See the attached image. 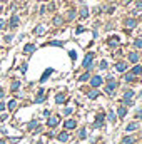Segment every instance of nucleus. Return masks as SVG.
Wrapping results in <instances>:
<instances>
[{
	"label": "nucleus",
	"instance_id": "nucleus-27",
	"mask_svg": "<svg viewBox=\"0 0 142 144\" xmlns=\"http://www.w3.org/2000/svg\"><path fill=\"white\" fill-rule=\"evenodd\" d=\"M134 45H136V49H141L142 47V39H137V40L134 42Z\"/></svg>",
	"mask_w": 142,
	"mask_h": 144
},
{
	"label": "nucleus",
	"instance_id": "nucleus-36",
	"mask_svg": "<svg viewBox=\"0 0 142 144\" xmlns=\"http://www.w3.org/2000/svg\"><path fill=\"white\" fill-rule=\"evenodd\" d=\"M82 32H85V29L84 27H77V34H82Z\"/></svg>",
	"mask_w": 142,
	"mask_h": 144
},
{
	"label": "nucleus",
	"instance_id": "nucleus-30",
	"mask_svg": "<svg viewBox=\"0 0 142 144\" xmlns=\"http://www.w3.org/2000/svg\"><path fill=\"white\" fill-rule=\"evenodd\" d=\"M19 87H20V82H19V80H15V82L12 84V91H15V89H19Z\"/></svg>",
	"mask_w": 142,
	"mask_h": 144
},
{
	"label": "nucleus",
	"instance_id": "nucleus-32",
	"mask_svg": "<svg viewBox=\"0 0 142 144\" xmlns=\"http://www.w3.org/2000/svg\"><path fill=\"white\" fill-rule=\"evenodd\" d=\"M89 77H90V75H89V74H82V75H80V77H79V80H87V79H89Z\"/></svg>",
	"mask_w": 142,
	"mask_h": 144
},
{
	"label": "nucleus",
	"instance_id": "nucleus-3",
	"mask_svg": "<svg viewBox=\"0 0 142 144\" xmlns=\"http://www.w3.org/2000/svg\"><path fill=\"white\" fill-rule=\"evenodd\" d=\"M115 87H117V84H115V82H114V80H112V79H110V82H109V84H107V87H105V92H107V94H112V92H114V89H115Z\"/></svg>",
	"mask_w": 142,
	"mask_h": 144
},
{
	"label": "nucleus",
	"instance_id": "nucleus-29",
	"mask_svg": "<svg viewBox=\"0 0 142 144\" xmlns=\"http://www.w3.org/2000/svg\"><path fill=\"white\" fill-rule=\"evenodd\" d=\"M67 17H69V20H72V19L75 17V10H69V13H67Z\"/></svg>",
	"mask_w": 142,
	"mask_h": 144
},
{
	"label": "nucleus",
	"instance_id": "nucleus-40",
	"mask_svg": "<svg viewBox=\"0 0 142 144\" xmlns=\"http://www.w3.org/2000/svg\"><path fill=\"white\" fill-rule=\"evenodd\" d=\"M3 97V91H2V87H0V99Z\"/></svg>",
	"mask_w": 142,
	"mask_h": 144
},
{
	"label": "nucleus",
	"instance_id": "nucleus-21",
	"mask_svg": "<svg viewBox=\"0 0 142 144\" xmlns=\"http://www.w3.org/2000/svg\"><path fill=\"white\" fill-rule=\"evenodd\" d=\"M132 143H134V137H130V136H127V137L122 139V144H132Z\"/></svg>",
	"mask_w": 142,
	"mask_h": 144
},
{
	"label": "nucleus",
	"instance_id": "nucleus-39",
	"mask_svg": "<svg viewBox=\"0 0 142 144\" xmlns=\"http://www.w3.org/2000/svg\"><path fill=\"white\" fill-rule=\"evenodd\" d=\"M3 109H5V104H3V102H0V111H3Z\"/></svg>",
	"mask_w": 142,
	"mask_h": 144
},
{
	"label": "nucleus",
	"instance_id": "nucleus-25",
	"mask_svg": "<svg viewBox=\"0 0 142 144\" xmlns=\"http://www.w3.org/2000/svg\"><path fill=\"white\" fill-rule=\"evenodd\" d=\"M132 96H134V92H132V91H125V94H124V99H130Z\"/></svg>",
	"mask_w": 142,
	"mask_h": 144
},
{
	"label": "nucleus",
	"instance_id": "nucleus-38",
	"mask_svg": "<svg viewBox=\"0 0 142 144\" xmlns=\"http://www.w3.org/2000/svg\"><path fill=\"white\" fill-rule=\"evenodd\" d=\"M64 112H65V114H70V112H72V107H67L65 111H64Z\"/></svg>",
	"mask_w": 142,
	"mask_h": 144
},
{
	"label": "nucleus",
	"instance_id": "nucleus-31",
	"mask_svg": "<svg viewBox=\"0 0 142 144\" xmlns=\"http://www.w3.org/2000/svg\"><path fill=\"white\" fill-rule=\"evenodd\" d=\"M49 45H57V47H60V45H62V42H60V40H54V42H50Z\"/></svg>",
	"mask_w": 142,
	"mask_h": 144
},
{
	"label": "nucleus",
	"instance_id": "nucleus-1",
	"mask_svg": "<svg viewBox=\"0 0 142 144\" xmlns=\"http://www.w3.org/2000/svg\"><path fill=\"white\" fill-rule=\"evenodd\" d=\"M92 60H94V54H92V52H89V54L85 55V59H84V62H82V67H85V69H89V67H90V64H92Z\"/></svg>",
	"mask_w": 142,
	"mask_h": 144
},
{
	"label": "nucleus",
	"instance_id": "nucleus-2",
	"mask_svg": "<svg viewBox=\"0 0 142 144\" xmlns=\"http://www.w3.org/2000/svg\"><path fill=\"white\" fill-rule=\"evenodd\" d=\"M90 84H92L94 87H99V85L102 84V77H100V75H95V77H92V79H90Z\"/></svg>",
	"mask_w": 142,
	"mask_h": 144
},
{
	"label": "nucleus",
	"instance_id": "nucleus-8",
	"mask_svg": "<svg viewBox=\"0 0 142 144\" xmlns=\"http://www.w3.org/2000/svg\"><path fill=\"white\" fill-rule=\"evenodd\" d=\"M47 124H49L50 127H54V126H57V124H59V117H57V116H52V117L49 119V122H47Z\"/></svg>",
	"mask_w": 142,
	"mask_h": 144
},
{
	"label": "nucleus",
	"instance_id": "nucleus-16",
	"mask_svg": "<svg viewBox=\"0 0 142 144\" xmlns=\"http://www.w3.org/2000/svg\"><path fill=\"white\" fill-rule=\"evenodd\" d=\"M35 34H37V35L45 34V27H43V25H37V27H35Z\"/></svg>",
	"mask_w": 142,
	"mask_h": 144
},
{
	"label": "nucleus",
	"instance_id": "nucleus-17",
	"mask_svg": "<svg viewBox=\"0 0 142 144\" xmlns=\"http://www.w3.org/2000/svg\"><path fill=\"white\" fill-rule=\"evenodd\" d=\"M17 25H19V17L13 15V17L10 19V27H17Z\"/></svg>",
	"mask_w": 142,
	"mask_h": 144
},
{
	"label": "nucleus",
	"instance_id": "nucleus-42",
	"mask_svg": "<svg viewBox=\"0 0 142 144\" xmlns=\"http://www.w3.org/2000/svg\"><path fill=\"white\" fill-rule=\"evenodd\" d=\"M0 10H2V5H0Z\"/></svg>",
	"mask_w": 142,
	"mask_h": 144
},
{
	"label": "nucleus",
	"instance_id": "nucleus-28",
	"mask_svg": "<svg viewBox=\"0 0 142 144\" xmlns=\"http://www.w3.org/2000/svg\"><path fill=\"white\" fill-rule=\"evenodd\" d=\"M79 137H80V139H85V137H87V132H85V129H82V131L79 132Z\"/></svg>",
	"mask_w": 142,
	"mask_h": 144
},
{
	"label": "nucleus",
	"instance_id": "nucleus-19",
	"mask_svg": "<svg viewBox=\"0 0 142 144\" xmlns=\"http://www.w3.org/2000/svg\"><path fill=\"white\" fill-rule=\"evenodd\" d=\"M55 102H57V104H62V102H65V96H64V94H57V97H55Z\"/></svg>",
	"mask_w": 142,
	"mask_h": 144
},
{
	"label": "nucleus",
	"instance_id": "nucleus-35",
	"mask_svg": "<svg viewBox=\"0 0 142 144\" xmlns=\"http://www.w3.org/2000/svg\"><path fill=\"white\" fill-rule=\"evenodd\" d=\"M136 7H137V10H142V0H139V2L136 3Z\"/></svg>",
	"mask_w": 142,
	"mask_h": 144
},
{
	"label": "nucleus",
	"instance_id": "nucleus-23",
	"mask_svg": "<svg viewBox=\"0 0 142 144\" xmlns=\"http://www.w3.org/2000/svg\"><path fill=\"white\" fill-rule=\"evenodd\" d=\"M62 17H54V25H62Z\"/></svg>",
	"mask_w": 142,
	"mask_h": 144
},
{
	"label": "nucleus",
	"instance_id": "nucleus-18",
	"mask_svg": "<svg viewBox=\"0 0 142 144\" xmlns=\"http://www.w3.org/2000/svg\"><path fill=\"white\" fill-rule=\"evenodd\" d=\"M97 97H99V91L97 89H94V91L89 92V99H97Z\"/></svg>",
	"mask_w": 142,
	"mask_h": 144
},
{
	"label": "nucleus",
	"instance_id": "nucleus-5",
	"mask_svg": "<svg viewBox=\"0 0 142 144\" xmlns=\"http://www.w3.org/2000/svg\"><path fill=\"white\" fill-rule=\"evenodd\" d=\"M104 117H105V116H104V114L100 112V114L97 116V122H95L94 126H95V127H102V124H104Z\"/></svg>",
	"mask_w": 142,
	"mask_h": 144
},
{
	"label": "nucleus",
	"instance_id": "nucleus-41",
	"mask_svg": "<svg viewBox=\"0 0 142 144\" xmlns=\"http://www.w3.org/2000/svg\"><path fill=\"white\" fill-rule=\"evenodd\" d=\"M0 144H5V143H3V141H0Z\"/></svg>",
	"mask_w": 142,
	"mask_h": 144
},
{
	"label": "nucleus",
	"instance_id": "nucleus-15",
	"mask_svg": "<svg viewBox=\"0 0 142 144\" xmlns=\"http://www.w3.org/2000/svg\"><path fill=\"white\" fill-rule=\"evenodd\" d=\"M115 69H117L119 72H124L125 69H127V65H125V62H119V64L115 65Z\"/></svg>",
	"mask_w": 142,
	"mask_h": 144
},
{
	"label": "nucleus",
	"instance_id": "nucleus-14",
	"mask_svg": "<svg viewBox=\"0 0 142 144\" xmlns=\"http://www.w3.org/2000/svg\"><path fill=\"white\" fill-rule=\"evenodd\" d=\"M141 72H142V67L139 65V64H136V65L132 67V74H134V75H139Z\"/></svg>",
	"mask_w": 142,
	"mask_h": 144
},
{
	"label": "nucleus",
	"instance_id": "nucleus-22",
	"mask_svg": "<svg viewBox=\"0 0 142 144\" xmlns=\"http://www.w3.org/2000/svg\"><path fill=\"white\" fill-rule=\"evenodd\" d=\"M136 129H137V122H130V124L127 126V131H129V132H130V131H136Z\"/></svg>",
	"mask_w": 142,
	"mask_h": 144
},
{
	"label": "nucleus",
	"instance_id": "nucleus-37",
	"mask_svg": "<svg viewBox=\"0 0 142 144\" xmlns=\"http://www.w3.org/2000/svg\"><path fill=\"white\" fill-rule=\"evenodd\" d=\"M109 119H110V121H112V122H114V121H115V116H114V112H110V114H109Z\"/></svg>",
	"mask_w": 142,
	"mask_h": 144
},
{
	"label": "nucleus",
	"instance_id": "nucleus-9",
	"mask_svg": "<svg viewBox=\"0 0 142 144\" xmlns=\"http://www.w3.org/2000/svg\"><path fill=\"white\" fill-rule=\"evenodd\" d=\"M136 24H137V20H136V19H127V20H125V27H129V29L136 27Z\"/></svg>",
	"mask_w": 142,
	"mask_h": 144
},
{
	"label": "nucleus",
	"instance_id": "nucleus-20",
	"mask_svg": "<svg viewBox=\"0 0 142 144\" xmlns=\"http://www.w3.org/2000/svg\"><path fill=\"white\" fill-rule=\"evenodd\" d=\"M117 114H119L120 117H124V116L127 114V109H125V107H122V106H120V107L117 109Z\"/></svg>",
	"mask_w": 142,
	"mask_h": 144
},
{
	"label": "nucleus",
	"instance_id": "nucleus-4",
	"mask_svg": "<svg viewBox=\"0 0 142 144\" xmlns=\"http://www.w3.org/2000/svg\"><path fill=\"white\" fill-rule=\"evenodd\" d=\"M139 59H141V57H139V54H137V52H130V54H129V60H130V62L137 64V62H139Z\"/></svg>",
	"mask_w": 142,
	"mask_h": 144
},
{
	"label": "nucleus",
	"instance_id": "nucleus-13",
	"mask_svg": "<svg viewBox=\"0 0 142 144\" xmlns=\"http://www.w3.org/2000/svg\"><path fill=\"white\" fill-rule=\"evenodd\" d=\"M59 141H60V143L69 141V134H67V132H60V134H59Z\"/></svg>",
	"mask_w": 142,
	"mask_h": 144
},
{
	"label": "nucleus",
	"instance_id": "nucleus-7",
	"mask_svg": "<svg viewBox=\"0 0 142 144\" xmlns=\"http://www.w3.org/2000/svg\"><path fill=\"white\" fill-rule=\"evenodd\" d=\"M34 50H35V45H34V44H27V45L24 47V52H25V54H32Z\"/></svg>",
	"mask_w": 142,
	"mask_h": 144
},
{
	"label": "nucleus",
	"instance_id": "nucleus-34",
	"mask_svg": "<svg viewBox=\"0 0 142 144\" xmlns=\"http://www.w3.org/2000/svg\"><path fill=\"white\" fill-rule=\"evenodd\" d=\"M100 69H107V60H102L100 62Z\"/></svg>",
	"mask_w": 142,
	"mask_h": 144
},
{
	"label": "nucleus",
	"instance_id": "nucleus-33",
	"mask_svg": "<svg viewBox=\"0 0 142 144\" xmlns=\"http://www.w3.org/2000/svg\"><path fill=\"white\" fill-rule=\"evenodd\" d=\"M37 126V121H32V122H30V124H29V129H34V127H35Z\"/></svg>",
	"mask_w": 142,
	"mask_h": 144
},
{
	"label": "nucleus",
	"instance_id": "nucleus-6",
	"mask_svg": "<svg viewBox=\"0 0 142 144\" xmlns=\"http://www.w3.org/2000/svg\"><path fill=\"white\" fill-rule=\"evenodd\" d=\"M52 69H47V71L43 72V75H42V77H40V82H45V80H47V79H49V77H50V75H52Z\"/></svg>",
	"mask_w": 142,
	"mask_h": 144
},
{
	"label": "nucleus",
	"instance_id": "nucleus-26",
	"mask_svg": "<svg viewBox=\"0 0 142 144\" xmlns=\"http://www.w3.org/2000/svg\"><path fill=\"white\" fill-rule=\"evenodd\" d=\"M15 107H17V102H15V101H10V102H8V109H10V111H13Z\"/></svg>",
	"mask_w": 142,
	"mask_h": 144
},
{
	"label": "nucleus",
	"instance_id": "nucleus-43",
	"mask_svg": "<svg viewBox=\"0 0 142 144\" xmlns=\"http://www.w3.org/2000/svg\"><path fill=\"white\" fill-rule=\"evenodd\" d=\"M141 39H142V37H141Z\"/></svg>",
	"mask_w": 142,
	"mask_h": 144
},
{
	"label": "nucleus",
	"instance_id": "nucleus-10",
	"mask_svg": "<svg viewBox=\"0 0 142 144\" xmlns=\"http://www.w3.org/2000/svg\"><path fill=\"white\" fill-rule=\"evenodd\" d=\"M109 45L117 47V45H119V37H110V39H109Z\"/></svg>",
	"mask_w": 142,
	"mask_h": 144
},
{
	"label": "nucleus",
	"instance_id": "nucleus-11",
	"mask_svg": "<svg viewBox=\"0 0 142 144\" xmlns=\"http://www.w3.org/2000/svg\"><path fill=\"white\" fill-rule=\"evenodd\" d=\"M75 126H77V124H75V121H74V119H69V121H65V127H67V129H74Z\"/></svg>",
	"mask_w": 142,
	"mask_h": 144
},
{
	"label": "nucleus",
	"instance_id": "nucleus-24",
	"mask_svg": "<svg viewBox=\"0 0 142 144\" xmlns=\"http://www.w3.org/2000/svg\"><path fill=\"white\" fill-rule=\"evenodd\" d=\"M134 77H136V75L130 72V74H127V75H125V80H127V82H132V80H134Z\"/></svg>",
	"mask_w": 142,
	"mask_h": 144
},
{
	"label": "nucleus",
	"instance_id": "nucleus-12",
	"mask_svg": "<svg viewBox=\"0 0 142 144\" xmlns=\"http://www.w3.org/2000/svg\"><path fill=\"white\" fill-rule=\"evenodd\" d=\"M80 17H82V19H87V17H89V8H87L85 5H84L82 10H80Z\"/></svg>",
	"mask_w": 142,
	"mask_h": 144
}]
</instances>
